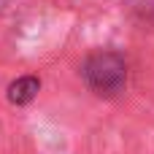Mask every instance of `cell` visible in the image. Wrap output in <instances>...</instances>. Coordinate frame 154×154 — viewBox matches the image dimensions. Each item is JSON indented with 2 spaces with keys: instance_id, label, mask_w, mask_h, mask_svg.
Masks as SVG:
<instances>
[{
  "instance_id": "6da1fadb",
  "label": "cell",
  "mask_w": 154,
  "mask_h": 154,
  "mask_svg": "<svg viewBox=\"0 0 154 154\" xmlns=\"http://www.w3.org/2000/svg\"><path fill=\"white\" fill-rule=\"evenodd\" d=\"M84 79L92 92L111 97V95L122 92V87L127 81V65L114 51H97L84 62Z\"/></svg>"
},
{
  "instance_id": "7a4b0ae2",
  "label": "cell",
  "mask_w": 154,
  "mask_h": 154,
  "mask_svg": "<svg viewBox=\"0 0 154 154\" xmlns=\"http://www.w3.org/2000/svg\"><path fill=\"white\" fill-rule=\"evenodd\" d=\"M38 89H41V81L35 76H22V79H16L8 87V100L14 106H24V103H30L38 95Z\"/></svg>"
}]
</instances>
